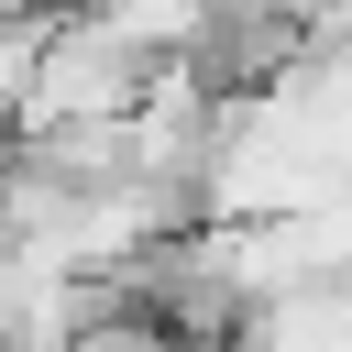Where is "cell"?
I'll list each match as a JSON object with an SVG mask.
<instances>
[{
  "label": "cell",
  "mask_w": 352,
  "mask_h": 352,
  "mask_svg": "<svg viewBox=\"0 0 352 352\" xmlns=\"http://www.w3.org/2000/svg\"><path fill=\"white\" fill-rule=\"evenodd\" d=\"M231 352H352V286H286L231 319Z\"/></svg>",
  "instance_id": "6da1fadb"
},
{
  "label": "cell",
  "mask_w": 352,
  "mask_h": 352,
  "mask_svg": "<svg viewBox=\"0 0 352 352\" xmlns=\"http://www.w3.org/2000/svg\"><path fill=\"white\" fill-rule=\"evenodd\" d=\"M22 11H55V0H0V22H22Z\"/></svg>",
  "instance_id": "7a4b0ae2"
}]
</instances>
